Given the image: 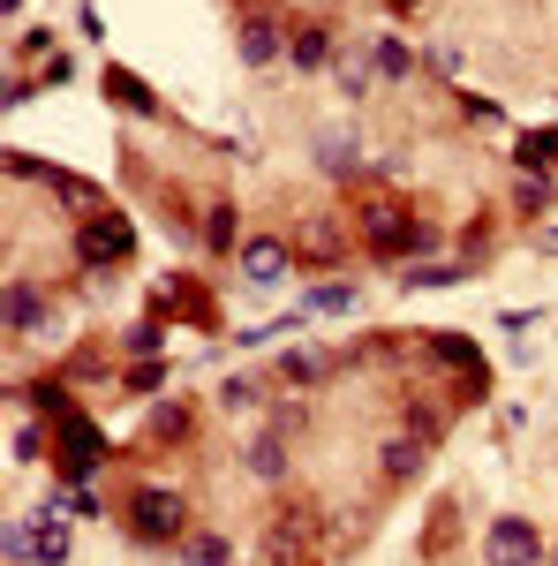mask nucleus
Here are the masks:
<instances>
[{
    "mask_svg": "<svg viewBox=\"0 0 558 566\" xmlns=\"http://www.w3.org/2000/svg\"><path fill=\"white\" fill-rule=\"evenodd\" d=\"M122 514H129L136 544H181L189 536V506H181V491H167V483H136Z\"/></svg>",
    "mask_w": 558,
    "mask_h": 566,
    "instance_id": "f257e3e1",
    "label": "nucleus"
},
{
    "mask_svg": "<svg viewBox=\"0 0 558 566\" xmlns=\"http://www.w3.org/2000/svg\"><path fill=\"white\" fill-rule=\"evenodd\" d=\"M53 431H61V446H53V469L69 483H91L98 476V461H106V438H98V423H91L84 408H69V416H53Z\"/></svg>",
    "mask_w": 558,
    "mask_h": 566,
    "instance_id": "f03ea898",
    "label": "nucleus"
},
{
    "mask_svg": "<svg viewBox=\"0 0 558 566\" xmlns=\"http://www.w3.org/2000/svg\"><path fill=\"white\" fill-rule=\"evenodd\" d=\"M483 559L491 566H544V536L528 514H498V522L483 528Z\"/></svg>",
    "mask_w": 558,
    "mask_h": 566,
    "instance_id": "7ed1b4c3",
    "label": "nucleus"
},
{
    "mask_svg": "<svg viewBox=\"0 0 558 566\" xmlns=\"http://www.w3.org/2000/svg\"><path fill=\"white\" fill-rule=\"evenodd\" d=\"M309 552H317V514H309V506H287V514L272 522V536H264V559L295 566V559H309Z\"/></svg>",
    "mask_w": 558,
    "mask_h": 566,
    "instance_id": "20e7f679",
    "label": "nucleus"
},
{
    "mask_svg": "<svg viewBox=\"0 0 558 566\" xmlns=\"http://www.w3.org/2000/svg\"><path fill=\"white\" fill-rule=\"evenodd\" d=\"M76 258H84L91 272H106V264H122V258H129V227H122L114 212L84 219V227H76Z\"/></svg>",
    "mask_w": 558,
    "mask_h": 566,
    "instance_id": "39448f33",
    "label": "nucleus"
},
{
    "mask_svg": "<svg viewBox=\"0 0 558 566\" xmlns=\"http://www.w3.org/2000/svg\"><path fill=\"white\" fill-rule=\"evenodd\" d=\"M423 461H430V438H415V431H400V438L378 446V476H386V483H415V476H423Z\"/></svg>",
    "mask_w": 558,
    "mask_h": 566,
    "instance_id": "423d86ee",
    "label": "nucleus"
},
{
    "mask_svg": "<svg viewBox=\"0 0 558 566\" xmlns=\"http://www.w3.org/2000/svg\"><path fill=\"white\" fill-rule=\"evenodd\" d=\"M242 280H250V287H280V280H287V242H280V234L242 242Z\"/></svg>",
    "mask_w": 558,
    "mask_h": 566,
    "instance_id": "0eeeda50",
    "label": "nucleus"
},
{
    "mask_svg": "<svg viewBox=\"0 0 558 566\" xmlns=\"http://www.w3.org/2000/svg\"><path fill=\"white\" fill-rule=\"evenodd\" d=\"M287 61H295L302 76H325V69L340 61V45H333V31H325V23H302L295 39H287Z\"/></svg>",
    "mask_w": 558,
    "mask_h": 566,
    "instance_id": "6e6552de",
    "label": "nucleus"
},
{
    "mask_svg": "<svg viewBox=\"0 0 558 566\" xmlns=\"http://www.w3.org/2000/svg\"><path fill=\"white\" fill-rule=\"evenodd\" d=\"M242 61H250V69L287 61V31H280V23H264V15H242Z\"/></svg>",
    "mask_w": 558,
    "mask_h": 566,
    "instance_id": "1a4fd4ad",
    "label": "nucleus"
},
{
    "mask_svg": "<svg viewBox=\"0 0 558 566\" xmlns=\"http://www.w3.org/2000/svg\"><path fill=\"white\" fill-rule=\"evenodd\" d=\"M39 325H45V295L31 287V280H15V287H8V340L23 348V340H31Z\"/></svg>",
    "mask_w": 558,
    "mask_h": 566,
    "instance_id": "9d476101",
    "label": "nucleus"
},
{
    "mask_svg": "<svg viewBox=\"0 0 558 566\" xmlns=\"http://www.w3.org/2000/svg\"><path fill=\"white\" fill-rule=\"evenodd\" d=\"M242 469H250L257 483H287V438H280V431L250 438V453H242Z\"/></svg>",
    "mask_w": 558,
    "mask_h": 566,
    "instance_id": "9b49d317",
    "label": "nucleus"
},
{
    "mask_svg": "<svg viewBox=\"0 0 558 566\" xmlns=\"http://www.w3.org/2000/svg\"><path fill=\"white\" fill-rule=\"evenodd\" d=\"M514 167H520V175H558V129L514 136Z\"/></svg>",
    "mask_w": 558,
    "mask_h": 566,
    "instance_id": "f8f14e48",
    "label": "nucleus"
},
{
    "mask_svg": "<svg viewBox=\"0 0 558 566\" xmlns=\"http://www.w3.org/2000/svg\"><path fill=\"white\" fill-rule=\"evenodd\" d=\"M370 69H378L386 84H400V76L415 69V45L400 39V31H378V39H370Z\"/></svg>",
    "mask_w": 558,
    "mask_h": 566,
    "instance_id": "ddd939ff",
    "label": "nucleus"
},
{
    "mask_svg": "<svg viewBox=\"0 0 558 566\" xmlns=\"http://www.w3.org/2000/svg\"><path fill=\"white\" fill-rule=\"evenodd\" d=\"M355 303H362V287H347V280H317V287L302 295V310H309V317H347Z\"/></svg>",
    "mask_w": 558,
    "mask_h": 566,
    "instance_id": "4468645a",
    "label": "nucleus"
},
{
    "mask_svg": "<svg viewBox=\"0 0 558 566\" xmlns=\"http://www.w3.org/2000/svg\"><path fill=\"white\" fill-rule=\"evenodd\" d=\"M461 272H468V264L453 258V264H400L392 280H400L408 295H430V287H461Z\"/></svg>",
    "mask_w": 558,
    "mask_h": 566,
    "instance_id": "2eb2a0df",
    "label": "nucleus"
},
{
    "mask_svg": "<svg viewBox=\"0 0 558 566\" xmlns=\"http://www.w3.org/2000/svg\"><path fill=\"white\" fill-rule=\"evenodd\" d=\"M106 98H114L122 114H159V98H151V91L136 84L129 69H106Z\"/></svg>",
    "mask_w": 558,
    "mask_h": 566,
    "instance_id": "dca6fc26",
    "label": "nucleus"
},
{
    "mask_svg": "<svg viewBox=\"0 0 558 566\" xmlns=\"http://www.w3.org/2000/svg\"><path fill=\"white\" fill-rule=\"evenodd\" d=\"M181 559H189V566H227V559H234V544H227L219 528H189V536H181Z\"/></svg>",
    "mask_w": 558,
    "mask_h": 566,
    "instance_id": "f3484780",
    "label": "nucleus"
},
{
    "mask_svg": "<svg viewBox=\"0 0 558 566\" xmlns=\"http://www.w3.org/2000/svg\"><path fill=\"white\" fill-rule=\"evenodd\" d=\"M31 552H39V566H61V559H69V528H61V514H39Z\"/></svg>",
    "mask_w": 558,
    "mask_h": 566,
    "instance_id": "a211bd4d",
    "label": "nucleus"
},
{
    "mask_svg": "<svg viewBox=\"0 0 558 566\" xmlns=\"http://www.w3.org/2000/svg\"><path fill=\"white\" fill-rule=\"evenodd\" d=\"M317 167H325V175H355V136L347 129L317 136Z\"/></svg>",
    "mask_w": 558,
    "mask_h": 566,
    "instance_id": "6ab92c4d",
    "label": "nucleus"
},
{
    "mask_svg": "<svg viewBox=\"0 0 558 566\" xmlns=\"http://www.w3.org/2000/svg\"><path fill=\"white\" fill-rule=\"evenodd\" d=\"M264 400V378H227V386H219V408H227V416H242V408H257Z\"/></svg>",
    "mask_w": 558,
    "mask_h": 566,
    "instance_id": "aec40b11",
    "label": "nucleus"
},
{
    "mask_svg": "<svg viewBox=\"0 0 558 566\" xmlns=\"http://www.w3.org/2000/svg\"><path fill=\"white\" fill-rule=\"evenodd\" d=\"M204 250H234V205H227V197L204 212Z\"/></svg>",
    "mask_w": 558,
    "mask_h": 566,
    "instance_id": "412c9836",
    "label": "nucleus"
},
{
    "mask_svg": "<svg viewBox=\"0 0 558 566\" xmlns=\"http://www.w3.org/2000/svg\"><path fill=\"white\" fill-rule=\"evenodd\" d=\"M181 431H189V400H167V408L144 423V446H151V438H181Z\"/></svg>",
    "mask_w": 558,
    "mask_h": 566,
    "instance_id": "4be33fe9",
    "label": "nucleus"
},
{
    "mask_svg": "<svg viewBox=\"0 0 558 566\" xmlns=\"http://www.w3.org/2000/svg\"><path fill=\"white\" fill-rule=\"evenodd\" d=\"M514 205H520V212H544V205H551V181H544V175H520L514 181Z\"/></svg>",
    "mask_w": 558,
    "mask_h": 566,
    "instance_id": "5701e85b",
    "label": "nucleus"
},
{
    "mask_svg": "<svg viewBox=\"0 0 558 566\" xmlns=\"http://www.w3.org/2000/svg\"><path fill=\"white\" fill-rule=\"evenodd\" d=\"M151 386H167V363H159V355H144L129 370V392H151Z\"/></svg>",
    "mask_w": 558,
    "mask_h": 566,
    "instance_id": "b1692460",
    "label": "nucleus"
},
{
    "mask_svg": "<svg viewBox=\"0 0 558 566\" xmlns=\"http://www.w3.org/2000/svg\"><path fill=\"white\" fill-rule=\"evenodd\" d=\"M302 423H309V408H302V400H280V408H272V431H280V438L302 431Z\"/></svg>",
    "mask_w": 558,
    "mask_h": 566,
    "instance_id": "393cba45",
    "label": "nucleus"
},
{
    "mask_svg": "<svg viewBox=\"0 0 558 566\" xmlns=\"http://www.w3.org/2000/svg\"><path fill=\"white\" fill-rule=\"evenodd\" d=\"M370 76H378V69H355V61H347V69H340V91H347V98H370Z\"/></svg>",
    "mask_w": 558,
    "mask_h": 566,
    "instance_id": "a878e982",
    "label": "nucleus"
},
{
    "mask_svg": "<svg viewBox=\"0 0 558 566\" xmlns=\"http://www.w3.org/2000/svg\"><path fill=\"white\" fill-rule=\"evenodd\" d=\"M423 61H430V69H438V76H461V45H430Z\"/></svg>",
    "mask_w": 558,
    "mask_h": 566,
    "instance_id": "bb28decb",
    "label": "nucleus"
},
{
    "mask_svg": "<svg viewBox=\"0 0 558 566\" xmlns=\"http://www.w3.org/2000/svg\"><path fill=\"white\" fill-rule=\"evenodd\" d=\"M536 242H544V250H551V258H558V219H551V227H544V234H536Z\"/></svg>",
    "mask_w": 558,
    "mask_h": 566,
    "instance_id": "cd10ccee",
    "label": "nucleus"
},
{
    "mask_svg": "<svg viewBox=\"0 0 558 566\" xmlns=\"http://www.w3.org/2000/svg\"><path fill=\"white\" fill-rule=\"evenodd\" d=\"M386 8H392V15H408V8H423V0H386Z\"/></svg>",
    "mask_w": 558,
    "mask_h": 566,
    "instance_id": "c85d7f7f",
    "label": "nucleus"
},
{
    "mask_svg": "<svg viewBox=\"0 0 558 566\" xmlns=\"http://www.w3.org/2000/svg\"><path fill=\"white\" fill-rule=\"evenodd\" d=\"M551 566H558V559H551Z\"/></svg>",
    "mask_w": 558,
    "mask_h": 566,
    "instance_id": "c756f323",
    "label": "nucleus"
}]
</instances>
